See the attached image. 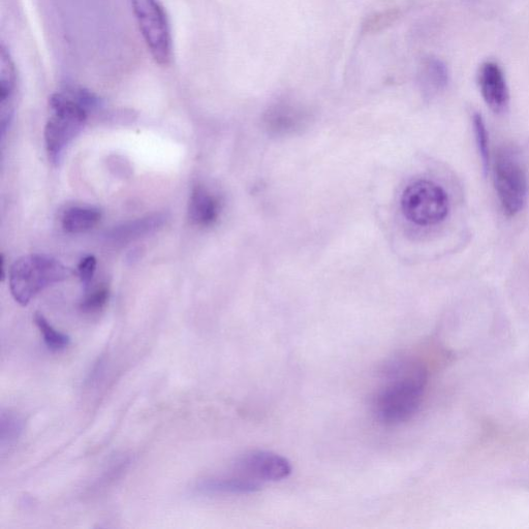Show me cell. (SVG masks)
Wrapping results in <instances>:
<instances>
[{
    "label": "cell",
    "instance_id": "obj_19",
    "mask_svg": "<svg viewBox=\"0 0 529 529\" xmlns=\"http://www.w3.org/2000/svg\"><path fill=\"white\" fill-rule=\"evenodd\" d=\"M399 11L391 9L369 16L362 26V33L366 35L377 34L393 25L399 18Z\"/></svg>",
    "mask_w": 529,
    "mask_h": 529
},
{
    "label": "cell",
    "instance_id": "obj_5",
    "mask_svg": "<svg viewBox=\"0 0 529 529\" xmlns=\"http://www.w3.org/2000/svg\"><path fill=\"white\" fill-rule=\"evenodd\" d=\"M494 186L507 216L514 217L523 210L528 198V177L517 154L510 148H501L495 155Z\"/></svg>",
    "mask_w": 529,
    "mask_h": 529
},
{
    "label": "cell",
    "instance_id": "obj_8",
    "mask_svg": "<svg viewBox=\"0 0 529 529\" xmlns=\"http://www.w3.org/2000/svg\"><path fill=\"white\" fill-rule=\"evenodd\" d=\"M478 84L486 105L496 114L505 113L510 105V91L503 69L486 61L478 72Z\"/></svg>",
    "mask_w": 529,
    "mask_h": 529
},
{
    "label": "cell",
    "instance_id": "obj_17",
    "mask_svg": "<svg viewBox=\"0 0 529 529\" xmlns=\"http://www.w3.org/2000/svg\"><path fill=\"white\" fill-rule=\"evenodd\" d=\"M35 323L43 336L46 347L51 352L65 351L70 346L71 338L56 330L42 314H36Z\"/></svg>",
    "mask_w": 529,
    "mask_h": 529
},
{
    "label": "cell",
    "instance_id": "obj_11",
    "mask_svg": "<svg viewBox=\"0 0 529 529\" xmlns=\"http://www.w3.org/2000/svg\"><path fill=\"white\" fill-rule=\"evenodd\" d=\"M167 223V214L157 213L143 217L137 221L123 224L113 229L108 239L113 243H128L151 234Z\"/></svg>",
    "mask_w": 529,
    "mask_h": 529
},
{
    "label": "cell",
    "instance_id": "obj_4",
    "mask_svg": "<svg viewBox=\"0 0 529 529\" xmlns=\"http://www.w3.org/2000/svg\"><path fill=\"white\" fill-rule=\"evenodd\" d=\"M448 193L438 183L417 180L404 190L401 209L406 219L420 227H432L443 223L450 213Z\"/></svg>",
    "mask_w": 529,
    "mask_h": 529
},
{
    "label": "cell",
    "instance_id": "obj_6",
    "mask_svg": "<svg viewBox=\"0 0 529 529\" xmlns=\"http://www.w3.org/2000/svg\"><path fill=\"white\" fill-rule=\"evenodd\" d=\"M144 42L157 64H171L173 44L167 14L159 0H131Z\"/></svg>",
    "mask_w": 529,
    "mask_h": 529
},
{
    "label": "cell",
    "instance_id": "obj_13",
    "mask_svg": "<svg viewBox=\"0 0 529 529\" xmlns=\"http://www.w3.org/2000/svg\"><path fill=\"white\" fill-rule=\"evenodd\" d=\"M262 484L234 474L203 480L198 490L204 494H250L261 489Z\"/></svg>",
    "mask_w": 529,
    "mask_h": 529
},
{
    "label": "cell",
    "instance_id": "obj_9",
    "mask_svg": "<svg viewBox=\"0 0 529 529\" xmlns=\"http://www.w3.org/2000/svg\"><path fill=\"white\" fill-rule=\"evenodd\" d=\"M306 118L307 114L302 107L289 102H279L267 109L263 120L269 134L285 136L301 130Z\"/></svg>",
    "mask_w": 529,
    "mask_h": 529
},
{
    "label": "cell",
    "instance_id": "obj_21",
    "mask_svg": "<svg viewBox=\"0 0 529 529\" xmlns=\"http://www.w3.org/2000/svg\"><path fill=\"white\" fill-rule=\"evenodd\" d=\"M97 270V259L93 256L83 258L78 266L79 277L82 284L87 287L91 283Z\"/></svg>",
    "mask_w": 529,
    "mask_h": 529
},
{
    "label": "cell",
    "instance_id": "obj_10",
    "mask_svg": "<svg viewBox=\"0 0 529 529\" xmlns=\"http://www.w3.org/2000/svg\"><path fill=\"white\" fill-rule=\"evenodd\" d=\"M17 88V70L5 44L0 50V116L2 134L5 136L13 117V101Z\"/></svg>",
    "mask_w": 529,
    "mask_h": 529
},
{
    "label": "cell",
    "instance_id": "obj_16",
    "mask_svg": "<svg viewBox=\"0 0 529 529\" xmlns=\"http://www.w3.org/2000/svg\"><path fill=\"white\" fill-rule=\"evenodd\" d=\"M24 430V421L16 413L3 411L0 417V446L2 451L14 446Z\"/></svg>",
    "mask_w": 529,
    "mask_h": 529
},
{
    "label": "cell",
    "instance_id": "obj_3",
    "mask_svg": "<svg viewBox=\"0 0 529 529\" xmlns=\"http://www.w3.org/2000/svg\"><path fill=\"white\" fill-rule=\"evenodd\" d=\"M71 274L70 268L49 256H26L11 267V293L16 302L26 306L41 291L64 282Z\"/></svg>",
    "mask_w": 529,
    "mask_h": 529
},
{
    "label": "cell",
    "instance_id": "obj_20",
    "mask_svg": "<svg viewBox=\"0 0 529 529\" xmlns=\"http://www.w3.org/2000/svg\"><path fill=\"white\" fill-rule=\"evenodd\" d=\"M109 297L110 293L106 287L98 288L86 295L80 303V308L86 314L98 313L106 306Z\"/></svg>",
    "mask_w": 529,
    "mask_h": 529
},
{
    "label": "cell",
    "instance_id": "obj_14",
    "mask_svg": "<svg viewBox=\"0 0 529 529\" xmlns=\"http://www.w3.org/2000/svg\"><path fill=\"white\" fill-rule=\"evenodd\" d=\"M420 83L426 96L433 97L438 95L449 83L447 66L439 58H426L421 67Z\"/></svg>",
    "mask_w": 529,
    "mask_h": 529
},
{
    "label": "cell",
    "instance_id": "obj_15",
    "mask_svg": "<svg viewBox=\"0 0 529 529\" xmlns=\"http://www.w3.org/2000/svg\"><path fill=\"white\" fill-rule=\"evenodd\" d=\"M100 220L99 209L76 206L68 209L62 216V227L69 233L80 234L96 227Z\"/></svg>",
    "mask_w": 529,
    "mask_h": 529
},
{
    "label": "cell",
    "instance_id": "obj_12",
    "mask_svg": "<svg viewBox=\"0 0 529 529\" xmlns=\"http://www.w3.org/2000/svg\"><path fill=\"white\" fill-rule=\"evenodd\" d=\"M220 210L219 200L203 186L197 185L190 199L189 214L191 221L197 226L209 227L216 222Z\"/></svg>",
    "mask_w": 529,
    "mask_h": 529
},
{
    "label": "cell",
    "instance_id": "obj_2",
    "mask_svg": "<svg viewBox=\"0 0 529 529\" xmlns=\"http://www.w3.org/2000/svg\"><path fill=\"white\" fill-rule=\"evenodd\" d=\"M52 116L45 129V143L50 161L58 165L71 142L83 130L88 112L100 105L92 92L69 87L50 99Z\"/></svg>",
    "mask_w": 529,
    "mask_h": 529
},
{
    "label": "cell",
    "instance_id": "obj_1",
    "mask_svg": "<svg viewBox=\"0 0 529 529\" xmlns=\"http://www.w3.org/2000/svg\"><path fill=\"white\" fill-rule=\"evenodd\" d=\"M382 372L381 386L372 400L373 414L389 426L411 420L425 394L428 382L425 365L411 358H395Z\"/></svg>",
    "mask_w": 529,
    "mask_h": 529
},
{
    "label": "cell",
    "instance_id": "obj_18",
    "mask_svg": "<svg viewBox=\"0 0 529 529\" xmlns=\"http://www.w3.org/2000/svg\"><path fill=\"white\" fill-rule=\"evenodd\" d=\"M473 127L475 139L478 147V152L482 162L484 172H488L490 168V146L489 135L486 128L485 121L481 114L475 113L473 116Z\"/></svg>",
    "mask_w": 529,
    "mask_h": 529
},
{
    "label": "cell",
    "instance_id": "obj_7",
    "mask_svg": "<svg viewBox=\"0 0 529 529\" xmlns=\"http://www.w3.org/2000/svg\"><path fill=\"white\" fill-rule=\"evenodd\" d=\"M235 474L260 484L287 479L292 473L290 461L267 451H252L238 457L234 463Z\"/></svg>",
    "mask_w": 529,
    "mask_h": 529
}]
</instances>
